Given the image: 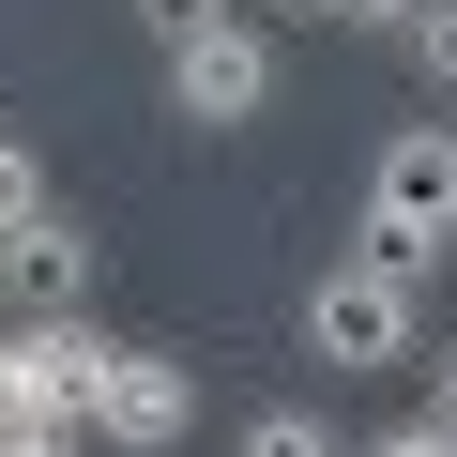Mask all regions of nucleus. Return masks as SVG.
<instances>
[{
    "mask_svg": "<svg viewBox=\"0 0 457 457\" xmlns=\"http://www.w3.org/2000/svg\"><path fill=\"white\" fill-rule=\"evenodd\" d=\"M411 351H427V275H411V260L366 245V260H336V275L305 290V366H336V381H396Z\"/></svg>",
    "mask_w": 457,
    "mask_h": 457,
    "instance_id": "1",
    "label": "nucleus"
},
{
    "mask_svg": "<svg viewBox=\"0 0 457 457\" xmlns=\"http://www.w3.org/2000/svg\"><path fill=\"white\" fill-rule=\"evenodd\" d=\"M366 245L381 260H457V122H381V168H366Z\"/></svg>",
    "mask_w": 457,
    "mask_h": 457,
    "instance_id": "2",
    "label": "nucleus"
},
{
    "mask_svg": "<svg viewBox=\"0 0 457 457\" xmlns=\"http://www.w3.org/2000/svg\"><path fill=\"white\" fill-rule=\"evenodd\" d=\"M77 427H92L107 457H168V442L198 427V381H183L168 351H122V336H107V366H92V396H77Z\"/></svg>",
    "mask_w": 457,
    "mask_h": 457,
    "instance_id": "3",
    "label": "nucleus"
},
{
    "mask_svg": "<svg viewBox=\"0 0 457 457\" xmlns=\"http://www.w3.org/2000/svg\"><path fill=\"white\" fill-rule=\"evenodd\" d=\"M168 107H183V122H260V107H275V31H260V16L168 31Z\"/></svg>",
    "mask_w": 457,
    "mask_h": 457,
    "instance_id": "4",
    "label": "nucleus"
},
{
    "mask_svg": "<svg viewBox=\"0 0 457 457\" xmlns=\"http://www.w3.org/2000/svg\"><path fill=\"white\" fill-rule=\"evenodd\" d=\"M107 366V320L92 305H46V320H0V411H77Z\"/></svg>",
    "mask_w": 457,
    "mask_h": 457,
    "instance_id": "5",
    "label": "nucleus"
},
{
    "mask_svg": "<svg viewBox=\"0 0 457 457\" xmlns=\"http://www.w3.org/2000/svg\"><path fill=\"white\" fill-rule=\"evenodd\" d=\"M46 305H92V228L77 213L0 228V320H46Z\"/></svg>",
    "mask_w": 457,
    "mask_h": 457,
    "instance_id": "6",
    "label": "nucleus"
},
{
    "mask_svg": "<svg viewBox=\"0 0 457 457\" xmlns=\"http://www.w3.org/2000/svg\"><path fill=\"white\" fill-rule=\"evenodd\" d=\"M396 46L427 62V92H457V0H411V16H396Z\"/></svg>",
    "mask_w": 457,
    "mask_h": 457,
    "instance_id": "7",
    "label": "nucleus"
},
{
    "mask_svg": "<svg viewBox=\"0 0 457 457\" xmlns=\"http://www.w3.org/2000/svg\"><path fill=\"white\" fill-rule=\"evenodd\" d=\"M0 457H92L77 411H0Z\"/></svg>",
    "mask_w": 457,
    "mask_h": 457,
    "instance_id": "8",
    "label": "nucleus"
},
{
    "mask_svg": "<svg viewBox=\"0 0 457 457\" xmlns=\"http://www.w3.org/2000/svg\"><path fill=\"white\" fill-rule=\"evenodd\" d=\"M245 457H351V442H336L320 411H260V427H245Z\"/></svg>",
    "mask_w": 457,
    "mask_h": 457,
    "instance_id": "9",
    "label": "nucleus"
},
{
    "mask_svg": "<svg viewBox=\"0 0 457 457\" xmlns=\"http://www.w3.org/2000/svg\"><path fill=\"white\" fill-rule=\"evenodd\" d=\"M46 213V168H31V137H0V228H31Z\"/></svg>",
    "mask_w": 457,
    "mask_h": 457,
    "instance_id": "10",
    "label": "nucleus"
},
{
    "mask_svg": "<svg viewBox=\"0 0 457 457\" xmlns=\"http://www.w3.org/2000/svg\"><path fill=\"white\" fill-rule=\"evenodd\" d=\"M351 457H457V427H427V411H396V427H366Z\"/></svg>",
    "mask_w": 457,
    "mask_h": 457,
    "instance_id": "11",
    "label": "nucleus"
},
{
    "mask_svg": "<svg viewBox=\"0 0 457 457\" xmlns=\"http://www.w3.org/2000/svg\"><path fill=\"white\" fill-rule=\"evenodd\" d=\"M137 16H153V46H168V31H213V16H260V0H137Z\"/></svg>",
    "mask_w": 457,
    "mask_h": 457,
    "instance_id": "12",
    "label": "nucleus"
},
{
    "mask_svg": "<svg viewBox=\"0 0 457 457\" xmlns=\"http://www.w3.org/2000/svg\"><path fill=\"white\" fill-rule=\"evenodd\" d=\"M260 16H366V31H396L411 0H260Z\"/></svg>",
    "mask_w": 457,
    "mask_h": 457,
    "instance_id": "13",
    "label": "nucleus"
},
{
    "mask_svg": "<svg viewBox=\"0 0 457 457\" xmlns=\"http://www.w3.org/2000/svg\"><path fill=\"white\" fill-rule=\"evenodd\" d=\"M427 427H457V351H427Z\"/></svg>",
    "mask_w": 457,
    "mask_h": 457,
    "instance_id": "14",
    "label": "nucleus"
}]
</instances>
